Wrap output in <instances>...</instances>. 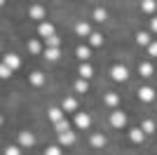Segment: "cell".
I'll return each instance as SVG.
<instances>
[{
	"label": "cell",
	"instance_id": "6da1fadb",
	"mask_svg": "<svg viewBox=\"0 0 157 155\" xmlns=\"http://www.w3.org/2000/svg\"><path fill=\"white\" fill-rule=\"evenodd\" d=\"M110 75H113V80H117V82H124L127 78H129V71H127V66L115 64V66L110 68Z\"/></svg>",
	"mask_w": 157,
	"mask_h": 155
},
{
	"label": "cell",
	"instance_id": "7a4b0ae2",
	"mask_svg": "<svg viewBox=\"0 0 157 155\" xmlns=\"http://www.w3.org/2000/svg\"><path fill=\"white\" fill-rule=\"evenodd\" d=\"M110 125L115 129H122L127 125V115L122 113V110H113V113H110Z\"/></svg>",
	"mask_w": 157,
	"mask_h": 155
},
{
	"label": "cell",
	"instance_id": "3957f363",
	"mask_svg": "<svg viewBox=\"0 0 157 155\" xmlns=\"http://www.w3.org/2000/svg\"><path fill=\"white\" fill-rule=\"evenodd\" d=\"M138 99H141V101H145V103H150L152 99H155V89H152V87H148V85H145V87H138Z\"/></svg>",
	"mask_w": 157,
	"mask_h": 155
},
{
	"label": "cell",
	"instance_id": "277c9868",
	"mask_svg": "<svg viewBox=\"0 0 157 155\" xmlns=\"http://www.w3.org/2000/svg\"><path fill=\"white\" fill-rule=\"evenodd\" d=\"M89 125H92V117L87 115V113H75V127L89 129Z\"/></svg>",
	"mask_w": 157,
	"mask_h": 155
},
{
	"label": "cell",
	"instance_id": "5b68a950",
	"mask_svg": "<svg viewBox=\"0 0 157 155\" xmlns=\"http://www.w3.org/2000/svg\"><path fill=\"white\" fill-rule=\"evenodd\" d=\"M38 33L47 40V38H52V35H54V26L49 24V21H42V24H38Z\"/></svg>",
	"mask_w": 157,
	"mask_h": 155
},
{
	"label": "cell",
	"instance_id": "8992f818",
	"mask_svg": "<svg viewBox=\"0 0 157 155\" xmlns=\"http://www.w3.org/2000/svg\"><path fill=\"white\" fill-rule=\"evenodd\" d=\"M28 14H31L35 21H40V24H42V19H45V7H42V5H31Z\"/></svg>",
	"mask_w": 157,
	"mask_h": 155
},
{
	"label": "cell",
	"instance_id": "52a82bcc",
	"mask_svg": "<svg viewBox=\"0 0 157 155\" xmlns=\"http://www.w3.org/2000/svg\"><path fill=\"white\" fill-rule=\"evenodd\" d=\"M33 143H35V136H33L31 132H21V134H19V146H24V148H31Z\"/></svg>",
	"mask_w": 157,
	"mask_h": 155
},
{
	"label": "cell",
	"instance_id": "ba28073f",
	"mask_svg": "<svg viewBox=\"0 0 157 155\" xmlns=\"http://www.w3.org/2000/svg\"><path fill=\"white\" fill-rule=\"evenodd\" d=\"M73 143H75V134H73V132L59 134V146H73Z\"/></svg>",
	"mask_w": 157,
	"mask_h": 155
},
{
	"label": "cell",
	"instance_id": "9c48e42d",
	"mask_svg": "<svg viewBox=\"0 0 157 155\" xmlns=\"http://www.w3.org/2000/svg\"><path fill=\"white\" fill-rule=\"evenodd\" d=\"M2 64H7V66H10V68L14 71V68H19L21 61H19V57H17V54H12V52H10V54L5 57V61H2Z\"/></svg>",
	"mask_w": 157,
	"mask_h": 155
},
{
	"label": "cell",
	"instance_id": "30bf717a",
	"mask_svg": "<svg viewBox=\"0 0 157 155\" xmlns=\"http://www.w3.org/2000/svg\"><path fill=\"white\" fill-rule=\"evenodd\" d=\"M129 139H131V141H134V143H141V141H143V139H145V132H143V129H131V132H129Z\"/></svg>",
	"mask_w": 157,
	"mask_h": 155
},
{
	"label": "cell",
	"instance_id": "8fae6325",
	"mask_svg": "<svg viewBox=\"0 0 157 155\" xmlns=\"http://www.w3.org/2000/svg\"><path fill=\"white\" fill-rule=\"evenodd\" d=\"M75 33H78V35H92L89 24H87V21H78V24H75Z\"/></svg>",
	"mask_w": 157,
	"mask_h": 155
},
{
	"label": "cell",
	"instance_id": "7c38bea8",
	"mask_svg": "<svg viewBox=\"0 0 157 155\" xmlns=\"http://www.w3.org/2000/svg\"><path fill=\"white\" fill-rule=\"evenodd\" d=\"M75 54H78L80 61H87V59L92 57V52H89V47H87V45H80L78 50H75Z\"/></svg>",
	"mask_w": 157,
	"mask_h": 155
},
{
	"label": "cell",
	"instance_id": "4fadbf2b",
	"mask_svg": "<svg viewBox=\"0 0 157 155\" xmlns=\"http://www.w3.org/2000/svg\"><path fill=\"white\" fill-rule=\"evenodd\" d=\"M31 85H35V87L45 85V73H40V71H33V73H31Z\"/></svg>",
	"mask_w": 157,
	"mask_h": 155
},
{
	"label": "cell",
	"instance_id": "5bb4252c",
	"mask_svg": "<svg viewBox=\"0 0 157 155\" xmlns=\"http://www.w3.org/2000/svg\"><path fill=\"white\" fill-rule=\"evenodd\" d=\"M59 47H45V59H49V61H56L59 59Z\"/></svg>",
	"mask_w": 157,
	"mask_h": 155
},
{
	"label": "cell",
	"instance_id": "9a60e30c",
	"mask_svg": "<svg viewBox=\"0 0 157 155\" xmlns=\"http://www.w3.org/2000/svg\"><path fill=\"white\" fill-rule=\"evenodd\" d=\"M61 108H63V110H75V108H78V101H75L73 97H66L63 101H61Z\"/></svg>",
	"mask_w": 157,
	"mask_h": 155
},
{
	"label": "cell",
	"instance_id": "2e32d148",
	"mask_svg": "<svg viewBox=\"0 0 157 155\" xmlns=\"http://www.w3.org/2000/svg\"><path fill=\"white\" fill-rule=\"evenodd\" d=\"M136 42H138V45H145V47H150V42H152V40H150V33L141 31V33L136 35Z\"/></svg>",
	"mask_w": 157,
	"mask_h": 155
},
{
	"label": "cell",
	"instance_id": "e0dca14e",
	"mask_svg": "<svg viewBox=\"0 0 157 155\" xmlns=\"http://www.w3.org/2000/svg\"><path fill=\"white\" fill-rule=\"evenodd\" d=\"M49 117L54 120V125L63 120V108H49Z\"/></svg>",
	"mask_w": 157,
	"mask_h": 155
},
{
	"label": "cell",
	"instance_id": "ac0fdd59",
	"mask_svg": "<svg viewBox=\"0 0 157 155\" xmlns=\"http://www.w3.org/2000/svg\"><path fill=\"white\" fill-rule=\"evenodd\" d=\"M80 78H82V80H87V78H92V66L89 64H80Z\"/></svg>",
	"mask_w": 157,
	"mask_h": 155
},
{
	"label": "cell",
	"instance_id": "d6986e66",
	"mask_svg": "<svg viewBox=\"0 0 157 155\" xmlns=\"http://www.w3.org/2000/svg\"><path fill=\"white\" fill-rule=\"evenodd\" d=\"M92 146H94V148L105 146V136H103V134H94V136H92Z\"/></svg>",
	"mask_w": 157,
	"mask_h": 155
},
{
	"label": "cell",
	"instance_id": "ffe728a7",
	"mask_svg": "<svg viewBox=\"0 0 157 155\" xmlns=\"http://www.w3.org/2000/svg\"><path fill=\"white\" fill-rule=\"evenodd\" d=\"M89 45H94V47L103 45V35H101V33H92V35H89Z\"/></svg>",
	"mask_w": 157,
	"mask_h": 155
},
{
	"label": "cell",
	"instance_id": "44dd1931",
	"mask_svg": "<svg viewBox=\"0 0 157 155\" xmlns=\"http://www.w3.org/2000/svg\"><path fill=\"white\" fill-rule=\"evenodd\" d=\"M105 103H108V106H117V103H120V97L115 94V92H108V94H105Z\"/></svg>",
	"mask_w": 157,
	"mask_h": 155
},
{
	"label": "cell",
	"instance_id": "7402d4cb",
	"mask_svg": "<svg viewBox=\"0 0 157 155\" xmlns=\"http://www.w3.org/2000/svg\"><path fill=\"white\" fill-rule=\"evenodd\" d=\"M138 73H141L143 78H150L152 75V66L150 64H141V66H138Z\"/></svg>",
	"mask_w": 157,
	"mask_h": 155
},
{
	"label": "cell",
	"instance_id": "603a6c76",
	"mask_svg": "<svg viewBox=\"0 0 157 155\" xmlns=\"http://www.w3.org/2000/svg\"><path fill=\"white\" fill-rule=\"evenodd\" d=\"M141 129H143L145 134H152V132H157V127H155V122H152V120H145V122L141 125Z\"/></svg>",
	"mask_w": 157,
	"mask_h": 155
},
{
	"label": "cell",
	"instance_id": "cb8c5ba5",
	"mask_svg": "<svg viewBox=\"0 0 157 155\" xmlns=\"http://www.w3.org/2000/svg\"><path fill=\"white\" fill-rule=\"evenodd\" d=\"M87 89H89V85H87V80H82V78H80L78 82H75V92H80V94H85Z\"/></svg>",
	"mask_w": 157,
	"mask_h": 155
},
{
	"label": "cell",
	"instance_id": "d4e9b609",
	"mask_svg": "<svg viewBox=\"0 0 157 155\" xmlns=\"http://www.w3.org/2000/svg\"><path fill=\"white\" fill-rule=\"evenodd\" d=\"M54 129H56L59 134H63V132H71V125L66 122V120H61V122H56V125H54Z\"/></svg>",
	"mask_w": 157,
	"mask_h": 155
},
{
	"label": "cell",
	"instance_id": "484cf974",
	"mask_svg": "<svg viewBox=\"0 0 157 155\" xmlns=\"http://www.w3.org/2000/svg\"><path fill=\"white\" fill-rule=\"evenodd\" d=\"M28 52H33V54H40V52H42L38 40H31V42H28Z\"/></svg>",
	"mask_w": 157,
	"mask_h": 155
},
{
	"label": "cell",
	"instance_id": "4316f807",
	"mask_svg": "<svg viewBox=\"0 0 157 155\" xmlns=\"http://www.w3.org/2000/svg\"><path fill=\"white\" fill-rule=\"evenodd\" d=\"M63 150H61V146H47L45 148V155H61Z\"/></svg>",
	"mask_w": 157,
	"mask_h": 155
},
{
	"label": "cell",
	"instance_id": "83f0119b",
	"mask_svg": "<svg viewBox=\"0 0 157 155\" xmlns=\"http://www.w3.org/2000/svg\"><path fill=\"white\" fill-rule=\"evenodd\" d=\"M155 2H152V0H145V2H141V10H143V12H155Z\"/></svg>",
	"mask_w": 157,
	"mask_h": 155
},
{
	"label": "cell",
	"instance_id": "f1b7e54d",
	"mask_svg": "<svg viewBox=\"0 0 157 155\" xmlns=\"http://www.w3.org/2000/svg\"><path fill=\"white\" fill-rule=\"evenodd\" d=\"M5 155H21V146H7Z\"/></svg>",
	"mask_w": 157,
	"mask_h": 155
},
{
	"label": "cell",
	"instance_id": "f546056e",
	"mask_svg": "<svg viewBox=\"0 0 157 155\" xmlns=\"http://www.w3.org/2000/svg\"><path fill=\"white\" fill-rule=\"evenodd\" d=\"M94 19H96V21L105 19V10H103V7H96V10H94Z\"/></svg>",
	"mask_w": 157,
	"mask_h": 155
},
{
	"label": "cell",
	"instance_id": "4dcf8cb0",
	"mask_svg": "<svg viewBox=\"0 0 157 155\" xmlns=\"http://www.w3.org/2000/svg\"><path fill=\"white\" fill-rule=\"evenodd\" d=\"M0 75H2V78H10V75H12V68H10L7 64H2V66H0Z\"/></svg>",
	"mask_w": 157,
	"mask_h": 155
},
{
	"label": "cell",
	"instance_id": "1f68e13d",
	"mask_svg": "<svg viewBox=\"0 0 157 155\" xmlns=\"http://www.w3.org/2000/svg\"><path fill=\"white\" fill-rule=\"evenodd\" d=\"M59 42H61L59 35H52V38H47V45H49V47H59Z\"/></svg>",
	"mask_w": 157,
	"mask_h": 155
},
{
	"label": "cell",
	"instance_id": "d6a6232c",
	"mask_svg": "<svg viewBox=\"0 0 157 155\" xmlns=\"http://www.w3.org/2000/svg\"><path fill=\"white\" fill-rule=\"evenodd\" d=\"M148 54H150V57H157V42H150V47H148Z\"/></svg>",
	"mask_w": 157,
	"mask_h": 155
},
{
	"label": "cell",
	"instance_id": "836d02e7",
	"mask_svg": "<svg viewBox=\"0 0 157 155\" xmlns=\"http://www.w3.org/2000/svg\"><path fill=\"white\" fill-rule=\"evenodd\" d=\"M150 28H152V33H157V17L150 19Z\"/></svg>",
	"mask_w": 157,
	"mask_h": 155
}]
</instances>
